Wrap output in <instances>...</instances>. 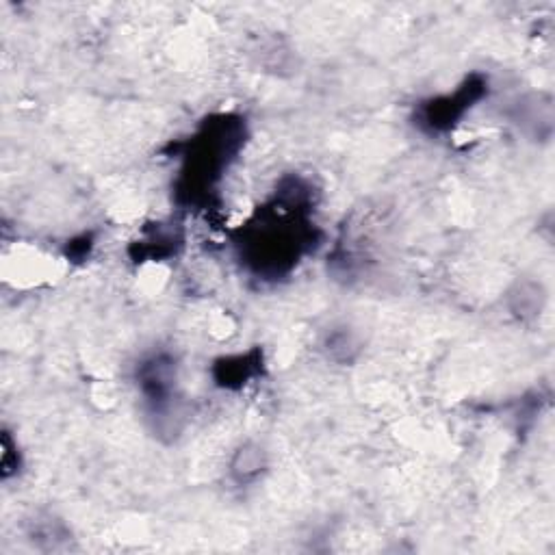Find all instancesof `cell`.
I'll list each match as a JSON object with an SVG mask.
<instances>
[{
	"instance_id": "cell-2",
	"label": "cell",
	"mask_w": 555,
	"mask_h": 555,
	"mask_svg": "<svg viewBox=\"0 0 555 555\" xmlns=\"http://www.w3.org/2000/svg\"><path fill=\"white\" fill-rule=\"evenodd\" d=\"M263 469H265V454L263 449H258L254 445L241 447L230 464V473L239 484L254 482L256 477L263 473Z\"/></svg>"
},
{
	"instance_id": "cell-1",
	"label": "cell",
	"mask_w": 555,
	"mask_h": 555,
	"mask_svg": "<svg viewBox=\"0 0 555 555\" xmlns=\"http://www.w3.org/2000/svg\"><path fill=\"white\" fill-rule=\"evenodd\" d=\"M482 92H484V83H475L471 79L460 89H456L451 96L432 100V105L423 109V118L432 128H436V131H441V128H449L451 124H456V120L462 118V113L467 111L469 102L480 98Z\"/></svg>"
}]
</instances>
